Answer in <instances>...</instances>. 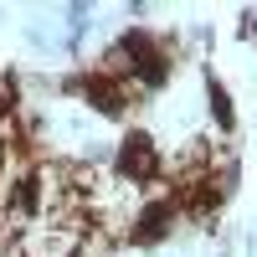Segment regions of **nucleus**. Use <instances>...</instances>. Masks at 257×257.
Here are the masks:
<instances>
[{
	"instance_id": "f257e3e1",
	"label": "nucleus",
	"mask_w": 257,
	"mask_h": 257,
	"mask_svg": "<svg viewBox=\"0 0 257 257\" xmlns=\"http://www.w3.org/2000/svg\"><path fill=\"white\" fill-rule=\"evenodd\" d=\"M170 201L180 216L190 221H211L226 201V165H216V149L206 139H190V149L180 155V165L170 170Z\"/></svg>"
},
{
	"instance_id": "f03ea898",
	"label": "nucleus",
	"mask_w": 257,
	"mask_h": 257,
	"mask_svg": "<svg viewBox=\"0 0 257 257\" xmlns=\"http://www.w3.org/2000/svg\"><path fill=\"white\" fill-rule=\"evenodd\" d=\"M67 88L77 93V98H88L93 108L103 113V118H128V113H139L144 108V88L139 82H123V77H108L103 67H88V72H77Z\"/></svg>"
},
{
	"instance_id": "7ed1b4c3",
	"label": "nucleus",
	"mask_w": 257,
	"mask_h": 257,
	"mask_svg": "<svg viewBox=\"0 0 257 257\" xmlns=\"http://www.w3.org/2000/svg\"><path fill=\"white\" fill-rule=\"evenodd\" d=\"M118 175L128 180V185H155L160 175H165V160H160V144L149 139V134H123V144H118Z\"/></svg>"
},
{
	"instance_id": "20e7f679",
	"label": "nucleus",
	"mask_w": 257,
	"mask_h": 257,
	"mask_svg": "<svg viewBox=\"0 0 257 257\" xmlns=\"http://www.w3.org/2000/svg\"><path fill=\"white\" fill-rule=\"evenodd\" d=\"M175 201L170 196H149L144 206H139V216L128 221V242H139V247H155V242H165L170 237V226H175Z\"/></svg>"
},
{
	"instance_id": "39448f33",
	"label": "nucleus",
	"mask_w": 257,
	"mask_h": 257,
	"mask_svg": "<svg viewBox=\"0 0 257 257\" xmlns=\"http://www.w3.org/2000/svg\"><path fill=\"white\" fill-rule=\"evenodd\" d=\"M11 128H16V82L0 77V139H6Z\"/></svg>"
},
{
	"instance_id": "423d86ee",
	"label": "nucleus",
	"mask_w": 257,
	"mask_h": 257,
	"mask_svg": "<svg viewBox=\"0 0 257 257\" xmlns=\"http://www.w3.org/2000/svg\"><path fill=\"white\" fill-rule=\"evenodd\" d=\"M211 113L221 118V128H226V134L237 128V113H231V103H226V88H221V82H211Z\"/></svg>"
}]
</instances>
